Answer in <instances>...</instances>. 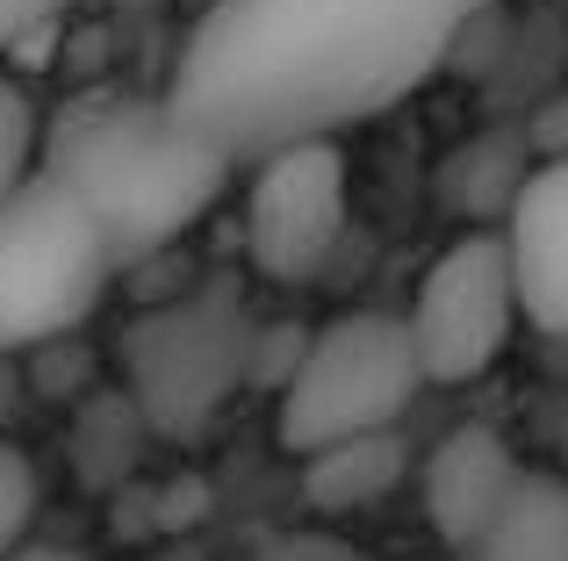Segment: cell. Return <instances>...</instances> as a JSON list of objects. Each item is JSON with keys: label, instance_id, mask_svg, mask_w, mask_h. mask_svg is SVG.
Wrapping results in <instances>:
<instances>
[{"label": "cell", "instance_id": "cell-9", "mask_svg": "<svg viewBox=\"0 0 568 561\" xmlns=\"http://www.w3.org/2000/svg\"><path fill=\"white\" fill-rule=\"evenodd\" d=\"M511 274H518V309L532 332L568 338V159H540V173L526 181L511 224Z\"/></svg>", "mask_w": 568, "mask_h": 561}, {"label": "cell", "instance_id": "cell-7", "mask_svg": "<svg viewBox=\"0 0 568 561\" xmlns=\"http://www.w3.org/2000/svg\"><path fill=\"white\" fill-rule=\"evenodd\" d=\"M346 245V152L338 144H295L252 166L245 195V253L281 288H310L332 274Z\"/></svg>", "mask_w": 568, "mask_h": 561}, {"label": "cell", "instance_id": "cell-1", "mask_svg": "<svg viewBox=\"0 0 568 561\" xmlns=\"http://www.w3.org/2000/svg\"><path fill=\"white\" fill-rule=\"evenodd\" d=\"M504 0H216L166 101L209 144L260 166L410 101Z\"/></svg>", "mask_w": 568, "mask_h": 561}, {"label": "cell", "instance_id": "cell-2", "mask_svg": "<svg viewBox=\"0 0 568 561\" xmlns=\"http://www.w3.org/2000/svg\"><path fill=\"white\" fill-rule=\"evenodd\" d=\"M37 173H51L58 187L87 202L115 267H138L216 210L237 159L209 144L166 94L94 86V94H72L43 115Z\"/></svg>", "mask_w": 568, "mask_h": 561}, {"label": "cell", "instance_id": "cell-21", "mask_svg": "<svg viewBox=\"0 0 568 561\" xmlns=\"http://www.w3.org/2000/svg\"><path fill=\"white\" fill-rule=\"evenodd\" d=\"M8 561H80V554H72V548H37V540H29V548L8 554Z\"/></svg>", "mask_w": 568, "mask_h": 561}, {"label": "cell", "instance_id": "cell-13", "mask_svg": "<svg viewBox=\"0 0 568 561\" xmlns=\"http://www.w3.org/2000/svg\"><path fill=\"white\" fill-rule=\"evenodd\" d=\"M468 561H568V482L526 468L511 511L489 526V540Z\"/></svg>", "mask_w": 568, "mask_h": 561}, {"label": "cell", "instance_id": "cell-15", "mask_svg": "<svg viewBox=\"0 0 568 561\" xmlns=\"http://www.w3.org/2000/svg\"><path fill=\"white\" fill-rule=\"evenodd\" d=\"M37 137H43L37 109L22 101V86L0 80V202H8L14 187H22L29 173H37Z\"/></svg>", "mask_w": 568, "mask_h": 561}, {"label": "cell", "instance_id": "cell-8", "mask_svg": "<svg viewBox=\"0 0 568 561\" xmlns=\"http://www.w3.org/2000/svg\"><path fill=\"white\" fill-rule=\"evenodd\" d=\"M518 482H526V468L504 447V432H489V425H454V432L425 453V519H432V533H439L446 548L475 554L489 540V526L511 511Z\"/></svg>", "mask_w": 568, "mask_h": 561}, {"label": "cell", "instance_id": "cell-5", "mask_svg": "<svg viewBox=\"0 0 568 561\" xmlns=\"http://www.w3.org/2000/svg\"><path fill=\"white\" fill-rule=\"evenodd\" d=\"M417 389H425V367H417L410 324L388 309H353L310 332L288 389L274 396V432L295 461H310L346 439L396 432Z\"/></svg>", "mask_w": 568, "mask_h": 561}, {"label": "cell", "instance_id": "cell-6", "mask_svg": "<svg viewBox=\"0 0 568 561\" xmlns=\"http://www.w3.org/2000/svg\"><path fill=\"white\" fill-rule=\"evenodd\" d=\"M518 274H511V245L504 231H468L454 238L439 259L417 280L410 309V346H417V367L425 381H475L504 360L518 332Z\"/></svg>", "mask_w": 568, "mask_h": 561}, {"label": "cell", "instance_id": "cell-19", "mask_svg": "<svg viewBox=\"0 0 568 561\" xmlns=\"http://www.w3.org/2000/svg\"><path fill=\"white\" fill-rule=\"evenodd\" d=\"M532 137H540V152H547V159H568V86H561L555 101H547L540 115H532Z\"/></svg>", "mask_w": 568, "mask_h": 561}, {"label": "cell", "instance_id": "cell-14", "mask_svg": "<svg viewBox=\"0 0 568 561\" xmlns=\"http://www.w3.org/2000/svg\"><path fill=\"white\" fill-rule=\"evenodd\" d=\"M37 504H43V490H37V461H29V453L14 447L8 432H0V561L29 548Z\"/></svg>", "mask_w": 568, "mask_h": 561}, {"label": "cell", "instance_id": "cell-16", "mask_svg": "<svg viewBox=\"0 0 568 561\" xmlns=\"http://www.w3.org/2000/svg\"><path fill=\"white\" fill-rule=\"evenodd\" d=\"M29 396H87V375H94V353L80 338H58V346L29 353Z\"/></svg>", "mask_w": 568, "mask_h": 561}, {"label": "cell", "instance_id": "cell-17", "mask_svg": "<svg viewBox=\"0 0 568 561\" xmlns=\"http://www.w3.org/2000/svg\"><path fill=\"white\" fill-rule=\"evenodd\" d=\"M245 561H361V554L332 533H281V540H260Z\"/></svg>", "mask_w": 568, "mask_h": 561}, {"label": "cell", "instance_id": "cell-12", "mask_svg": "<svg viewBox=\"0 0 568 561\" xmlns=\"http://www.w3.org/2000/svg\"><path fill=\"white\" fill-rule=\"evenodd\" d=\"M403 468H410V453H403L396 432H375V439H346V447H324L303 461V497L324 511V519H346V511H375L396 497Z\"/></svg>", "mask_w": 568, "mask_h": 561}, {"label": "cell", "instance_id": "cell-3", "mask_svg": "<svg viewBox=\"0 0 568 561\" xmlns=\"http://www.w3.org/2000/svg\"><path fill=\"white\" fill-rule=\"evenodd\" d=\"M260 332L237 280H194L123 332V389L159 439H194L245 381H260Z\"/></svg>", "mask_w": 568, "mask_h": 561}, {"label": "cell", "instance_id": "cell-11", "mask_svg": "<svg viewBox=\"0 0 568 561\" xmlns=\"http://www.w3.org/2000/svg\"><path fill=\"white\" fill-rule=\"evenodd\" d=\"M561 86H568V22L555 8H526L518 22L504 14V37L483 65V101L511 123H532Z\"/></svg>", "mask_w": 568, "mask_h": 561}, {"label": "cell", "instance_id": "cell-20", "mask_svg": "<svg viewBox=\"0 0 568 561\" xmlns=\"http://www.w3.org/2000/svg\"><path fill=\"white\" fill-rule=\"evenodd\" d=\"M22 396H29V367L0 353V432H8V418L22 410Z\"/></svg>", "mask_w": 568, "mask_h": 561}, {"label": "cell", "instance_id": "cell-10", "mask_svg": "<svg viewBox=\"0 0 568 561\" xmlns=\"http://www.w3.org/2000/svg\"><path fill=\"white\" fill-rule=\"evenodd\" d=\"M540 137H532V123H511V115H489L483 130H468V137L454 144V152L439 159V210L446 216H468L475 231H504L518 210V195H526V181L540 173Z\"/></svg>", "mask_w": 568, "mask_h": 561}, {"label": "cell", "instance_id": "cell-18", "mask_svg": "<svg viewBox=\"0 0 568 561\" xmlns=\"http://www.w3.org/2000/svg\"><path fill=\"white\" fill-rule=\"evenodd\" d=\"M58 14H65V0H0V51H14V43L43 37Z\"/></svg>", "mask_w": 568, "mask_h": 561}, {"label": "cell", "instance_id": "cell-4", "mask_svg": "<svg viewBox=\"0 0 568 561\" xmlns=\"http://www.w3.org/2000/svg\"><path fill=\"white\" fill-rule=\"evenodd\" d=\"M109 274L115 253L87 202L51 173H29L0 202V353L29 360L58 338H80L109 295Z\"/></svg>", "mask_w": 568, "mask_h": 561}]
</instances>
